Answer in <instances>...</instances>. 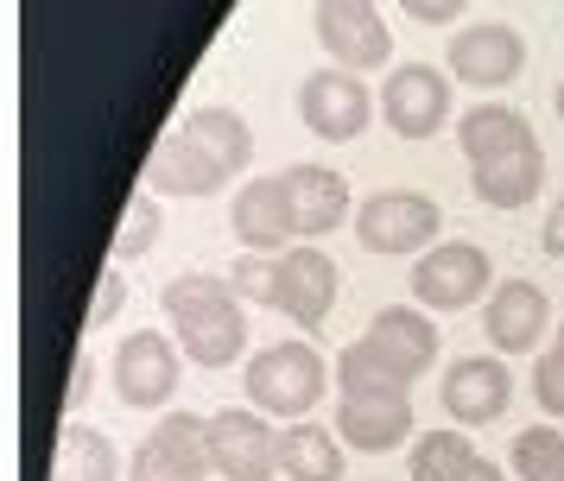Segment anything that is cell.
Returning <instances> with one entry per match:
<instances>
[{
  "instance_id": "obj_1",
  "label": "cell",
  "mask_w": 564,
  "mask_h": 481,
  "mask_svg": "<svg viewBox=\"0 0 564 481\" xmlns=\"http://www.w3.org/2000/svg\"><path fill=\"white\" fill-rule=\"evenodd\" d=\"M159 304H165V317H172V329H178V342L191 361L229 368L235 354L248 349V317H241V298L229 292V278L184 273L159 292Z\"/></svg>"
},
{
  "instance_id": "obj_2",
  "label": "cell",
  "mask_w": 564,
  "mask_h": 481,
  "mask_svg": "<svg viewBox=\"0 0 564 481\" xmlns=\"http://www.w3.org/2000/svg\"><path fill=\"white\" fill-rule=\"evenodd\" d=\"M324 386H330V368L311 342H273L248 361V400L267 418H305L324 400Z\"/></svg>"
},
{
  "instance_id": "obj_3",
  "label": "cell",
  "mask_w": 564,
  "mask_h": 481,
  "mask_svg": "<svg viewBox=\"0 0 564 481\" xmlns=\"http://www.w3.org/2000/svg\"><path fill=\"white\" fill-rule=\"evenodd\" d=\"M488 292H495V266H488V253L476 241H437L412 266V298L425 310H469Z\"/></svg>"
},
{
  "instance_id": "obj_4",
  "label": "cell",
  "mask_w": 564,
  "mask_h": 481,
  "mask_svg": "<svg viewBox=\"0 0 564 481\" xmlns=\"http://www.w3.org/2000/svg\"><path fill=\"white\" fill-rule=\"evenodd\" d=\"M437 228H444V209L419 190H381L356 209V241L368 253H432Z\"/></svg>"
},
{
  "instance_id": "obj_5",
  "label": "cell",
  "mask_w": 564,
  "mask_h": 481,
  "mask_svg": "<svg viewBox=\"0 0 564 481\" xmlns=\"http://www.w3.org/2000/svg\"><path fill=\"white\" fill-rule=\"evenodd\" d=\"M229 228L241 234V248L267 253V260H280V253L299 248V209H292V184H285V172L241 184L235 203H229Z\"/></svg>"
},
{
  "instance_id": "obj_6",
  "label": "cell",
  "mask_w": 564,
  "mask_h": 481,
  "mask_svg": "<svg viewBox=\"0 0 564 481\" xmlns=\"http://www.w3.org/2000/svg\"><path fill=\"white\" fill-rule=\"evenodd\" d=\"M209 462V418L197 412H165V425L133 450V481H204Z\"/></svg>"
},
{
  "instance_id": "obj_7",
  "label": "cell",
  "mask_w": 564,
  "mask_h": 481,
  "mask_svg": "<svg viewBox=\"0 0 564 481\" xmlns=\"http://www.w3.org/2000/svg\"><path fill=\"white\" fill-rule=\"evenodd\" d=\"M209 462L223 481H267L280 469V430H267V412H216Z\"/></svg>"
},
{
  "instance_id": "obj_8",
  "label": "cell",
  "mask_w": 564,
  "mask_h": 481,
  "mask_svg": "<svg viewBox=\"0 0 564 481\" xmlns=\"http://www.w3.org/2000/svg\"><path fill=\"white\" fill-rule=\"evenodd\" d=\"M381 121L400 140H432L437 127L451 121V76H437L432 64H406L387 76L381 89Z\"/></svg>"
},
{
  "instance_id": "obj_9",
  "label": "cell",
  "mask_w": 564,
  "mask_h": 481,
  "mask_svg": "<svg viewBox=\"0 0 564 481\" xmlns=\"http://www.w3.org/2000/svg\"><path fill=\"white\" fill-rule=\"evenodd\" d=\"M311 25H317L324 51H330L343 70H375V64H387V51H393V32H387V20L368 0H324L311 13Z\"/></svg>"
},
{
  "instance_id": "obj_10",
  "label": "cell",
  "mask_w": 564,
  "mask_h": 481,
  "mask_svg": "<svg viewBox=\"0 0 564 481\" xmlns=\"http://www.w3.org/2000/svg\"><path fill=\"white\" fill-rule=\"evenodd\" d=\"M336 260L317 241H299L292 253H280V310L292 317L299 329H324L336 304Z\"/></svg>"
},
{
  "instance_id": "obj_11",
  "label": "cell",
  "mask_w": 564,
  "mask_h": 481,
  "mask_svg": "<svg viewBox=\"0 0 564 481\" xmlns=\"http://www.w3.org/2000/svg\"><path fill=\"white\" fill-rule=\"evenodd\" d=\"M299 114H305V127L317 133V140H356L361 127H368V114H375V101H368V89H361L349 70H317L305 76V89H299Z\"/></svg>"
},
{
  "instance_id": "obj_12",
  "label": "cell",
  "mask_w": 564,
  "mask_h": 481,
  "mask_svg": "<svg viewBox=\"0 0 564 481\" xmlns=\"http://www.w3.org/2000/svg\"><path fill=\"white\" fill-rule=\"evenodd\" d=\"M172 386H178V349L159 329H133L115 354V393L140 412H153V405L172 400Z\"/></svg>"
},
{
  "instance_id": "obj_13",
  "label": "cell",
  "mask_w": 564,
  "mask_h": 481,
  "mask_svg": "<svg viewBox=\"0 0 564 481\" xmlns=\"http://www.w3.org/2000/svg\"><path fill=\"white\" fill-rule=\"evenodd\" d=\"M508 400H513V380L495 354H463V361H451V374H444V412L457 425H495L508 412Z\"/></svg>"
},
{
  "instance_id": "obj_14",
  "label": "cell",
  "mask_w": 564,
  "mask_h": 481,
  "mask_svg": "<svg viewBox=\"0 0 564 481\" xmlns=\"http://www.w3.org/2000/svg\"><path fill=\"white\" fill-rule=\"evenodd\" d=\"M545 317H552V304H545V292H539L533 278H501L482 304V329L501 354L533 349L539 336H545Z\"/></svg>"
},
{
  "instance_id": "obj_15",
  "label": "cell",
  "mask_w": 564,
  "mask_h": 481,
  "mask_svg": "<svg viewBox=\"0 0 564 481\" xmlns=\"http://www.w3.org/2000/svg\"><path fill=\"white\" fill-rule=\"evenodd\" d=\"M520 64H527V45H520L513 25H463L457 39H451V76L476 83V89L513 83Z\"/></svg>"
},
{
  "instance_id": "obj_16",
  "label": "cell",
  "mask_w": 564,
  "mask_h": 481,
  "mask_svg": "<svg viewBox=\"0 0 564 481\" xmlns=\"http://www.w3.org/2000/svg\"><path fill=\"white\" fill-rule=\"evenodd\" d=\"M336 437L361 456H387L406 444L412 430V400H343L336 405Z\"/></svg>"
},
{
  "instance_id": "obj_17",
  "label": "cell",
  "mask_w": 564,
  "mask_h": 481,
  "mask_svg": "<svg viewBox=\"0 0 564 481\" xmlns=\"http://www.w3.org/2000/svg\"><path fill=\"white\" fill-rule=\"evenodd\" d=\"M147 177H153L165 197H209V190H223V184H229V177H223V165H216V158H209V152L184 133V127L172 133V140H159V146H153Z\"/></svg>"
},
{
  "instance_id": "obj_18",
  "label": "cell",
  "mask_w": 564,
  "mask_h": 481,
  "mask_svg": "<svg viewBox=\"0 0 564 481\" xmlns=\"http://www.w3.org/2000/svg\"><path fill=\"white\" fill-rule=\"evenodd\" d=\"M368 342H375L393 368H406L412 380L437 361V329H432V317H425L419 304H387L381 317L368 324Z\"/></svg>"
},
{
  "instance_id": "obj_19",
  "label": "cell",
  "mask_w": 564,
  "mask_h": 481,
  "mask_svg": "<svg viewBox=\"0 0 564 481\" xmlns=\"http://www.w3.org/2000/svg\"><path fill=\"white\" fill-rule=\"evenodd\" d=\"M285 184H292V209H299V241H324L330 228H343V216H349V184H343V172L292 165Z\"/></svg>"
},
{
  "instance_id": "obj_20",
  "label": "cell",
  "mask_w": 564,
  "mask_h": 481,
  "mask_svg": "<svg viewBox=\"0 0 564 481\" xmlns=\"http://www.w3.org/2000/svg\"><path fill=\"white\" fill-rule=\"evenodd\" d=\"M457 140H463V158H469V165H495V158H508V152L533 146V127H527L520 108L482 101V108H469V114H463Z\"/></svg>"
},
{
  "instance_id": "obj_21",
  "label": "cell",
  "mask_w": 564,
  "mask_h": 481,
  "mask_svg": "<svg viewBox=\"0 0 564 481\" xmlns=\"http://www.w3.org/2000/svg\"><path fill=\"white\" fill-rule=\"evenodd\" d=\"M336 386H343V400H406L412 374L393 368V361L361 336V342H349V349L336 354Z\"/></svg>"
},
{
  "instance_id": "obj_22",
  "label": "cell",
  "mask_w": 564,
  "mask_h": 481,
  "mask_svg": "<svg viewBox=\"0 0 564 481\" xmlns=\"http://www.w3.org/2000/svg\"><path fill=\"white\" fill-rule=\"evenodd\" d=\"M184 133H191V140L223 165V177L248 172V158H254V133H248V121H241L235 108L204 101V108H191V114H184Z\"/></svg>"
},
{
  "instance_id": "obj_23",
  "label": "cell",
  "mask_w": 564,
  "mask_h": 481,
  "mask_svg": "<svg viewBox=\"0 0 564 481\" xmlns=\"http://www.w3.org/2000/svg\"><path fill=\"white\" fill-rule=\"evenodd\" d=\"M539 184H545V152H539V140L508 152V158H495V165H476V197L488 209H520V203L539 197Z\"/></svg>"
},
{
  "instance_id": "obj_24",
  "label": "cell",
  "mask_w": 564,
  "mask_h": 481,
  "mask_svg": "<svg viewBox=\"0 0 564 481\" xmlns=\"http://www.w3.org/2000/svg\"><path fill=\"white\" fill-rule=\"evenodd\" d=\"M280 469L292 481H343V437L317 425L280 430Z\"/></svg>"
},
{
  "instance_id": "obj_25",
  "label": "cell",
  "mask_w": 564,
  "mask_h": 481,
  "mask_svg": "<svg viewBox=\"0 0 564 481\" xmlns=\"http://www.w3.org/2000/svg\"><path fill=\"white\" fill-rule=\"evenodd\" d=\"M121 456L96 425H64L57 437V456H52V481H115Z\"/></svg>"
},
{
  "instance_id": "obj_26",
  "label": "cell",
  "mask_w": 564,
  "mask_h": 481,
  "mask_svg": "<svg viewBox=\"0 0 564 481\" xmlns=\"http://www.w3.org/2000/svg\"><path fill=\"white\" fill-rule=\"evenodd\" d=\"M513 469L520 481H564V430L533 425L513 437Z\"/></svg>"
},
{
  "instance_id": "obj_27",
  "label": "cell",
  "mask_w": 564,
  "mask_h": 481,
  "mask_svg": "<svg viewBox=\"0 0 564 481\" xmlns=\"http://www.w3.org/2000/svg\"><path fill=\"white\" fill-rule=\"evenodd\" d=\"M463 462H476L463 430H425L419 450H412V481H451Z\"/></svg>"
},
{
  "instance_id": "obj_28",
  "label": "cell",
  "mask_w": 564,
  "mask_h": 481,
  "mask_svg": "<svg viewBox=\"0 0 564 481\" xmlns=\"http://www.w3.org/2000/svg\"><path fill=\"white\" fill-rule=\"evenodd\" d=\"M229 292L248 304H273L280 310V260H267V253H241L229 266Z\"/></svg>"
},
{
  "instance_id": "obj_29",
  "label": "cell",
  "mask_w": 564,
  "mask_h": 481,
  "mask_svg": "<svg viewBox=\"0 0 564 481\" xmlns=\"http://www.w3.org/2000/svg\"><path fill=\"white\" fill-rule=\"evenodd\" d=\"M153 241H159V203L133 197L128 216H121V228H115V253H108V260H115V266H121V260H140Z\"/></svg>"
},
{
  "instance_id": "obj_30",
  "label": "cell",
  "mask_w": 564,
  "mask_h": 481,
  "mask_svg": "<svg viewBox=\"0 0 564 481\" xmlns=\"http://www.w3.org/2000/svg\"><path fill=\"white\" fill-rule=\"evenodd\" d=\"M533 393H539V405H545L552 418H564V329H558V342L539 354V368H533Z\"/></svg>"
},
{
  "instance_id": "obj_31",
  "label": "cell",
  "mask_w": 564,
  "mask_h": 481,
  "mask_svg": "<svg viewBox=\"0 0 564 481\" xmlns=\"http://www.w3.org/2000/svg\"><path fill=\"white\" fill-rule=\"evenodd\" d=\"M121 304H128V278H121V266L108 260V273L96 278V304H89V329H108L115 317H121Z\"/></svg>"
},
{
  "instance_id": "obj_32",
  "label": "cell",
  "mask_w": 564,
  "mask_h": 481,
  "mask_svg": "<svg viewBox=\"0 0 564 481\" xmlns=\"http://www.w3.org/2000/svg\"><path fill=\"white\" fill-rule=\"evenodd\" d=\"M406 20H419V25H457L463 7H457V0H406Z\"/></svg>"
},
{
  "instance_id": "obj_33",
  "label": "cell",
  "mask_w": 564,
  "mask_h": 481,
  "mask_svg": "<svg viewBox=\"0 0 564 481\" xmlns=\"http://www.w3.org/2000/svg\"><path fill=\"white\" fill-rule=\"evenodd\" d=\"M89 393H96V361H89V354H77V368H70V393H64V405L77 412V405L89 400Z\"/></svg>"
},
{
  "instance_id": "obj_34",
  "label": "cell",
  "mask_w": 564,
  "mask_h": 481,
  "mask_svg": "<svg viewBox=\"0 0 564 481\" xmlns=\"http://www.w3.org/2000/svg\"><path fill=\"white\" fill-rule=\"evenodd\" d=\"M539 248L552 253V260H558V253H564V197L552 203V216H545V234H539Z\"/></svg>"
},
{
  "instance_id": "obj_35",
  "label": "cell",
  "mask_w": 564,
  "mask_h": 481,
  "mask_svg": "<svg viewBox=\"0 0 564 481\" xmlns=\"http://www.w3.org/2000/svg\"><path fill=\"white\" fill-rule=\"evenodd\" d=\"M451 481H501V469H495L488 456H476V462H463V469H457Z\"/></svg>"
},
{
  "instance_id": "obj_36",
  "label": "cell",
  "mask_w": 564,
  "mask_h": 481,
  "mask_svg": "<svg viewBox=\"0 0 564 481\" xmlns=\"http://www.w3.org/2000/svg\"><path fill=\"white\" fill-rule=\"evenodd\" d=\"M552 108H558V121H564V83H558V96H552Z\"/></svg>"
}]
</instances>
